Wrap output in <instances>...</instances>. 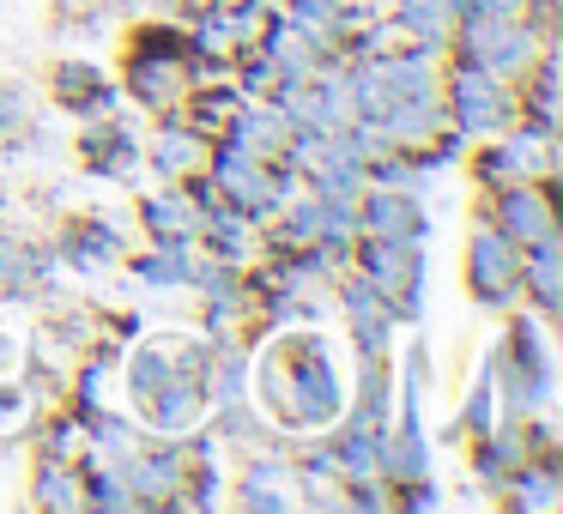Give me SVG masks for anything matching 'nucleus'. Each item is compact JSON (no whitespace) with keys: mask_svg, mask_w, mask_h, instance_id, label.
<instances>
[{"mask_svg":"<svg viewBox=\"0 0 563 514\" xmlns=\"http://www.w3.org/2000/svg\"><path fill=\"white\" fill-rule=\"evenodd\" d=\"M466 272H473V291L485 297V303H503V297L515 291V279H521V248H515L509 236L485 231L473 243V255H466Z\"/></svg>","mask_w":563,"mask_h":514,"instance_id":"1","label":"nucleus"},{"mask_svg":"<svg viewBox=\"0 0 563 514\" xmlns=\"http://www.w3.org/2000/svg\"><path fill=\"white\" fill-rule=\"evenodd\" d=\"M503 219H509L515 243H539V236H551V212L539 206L527 188H509V200H503Z\"/></svg>","mask_w":563,"mask_h":514,"instance_id":"2","label":"nucleus"}]
</instances>
